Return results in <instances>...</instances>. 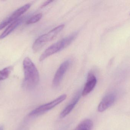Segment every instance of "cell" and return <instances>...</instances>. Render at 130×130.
<instances>
[{
	"label": "cell",
	"mask_w": 130,
	"mask_h": 130,
	"mask_svg": "<svg viewBox=\"0 0 130 130\" xmlns=\"http://www.w3.org/2000/svg\"><path fill=\"white\" fill-rule=\"evenodd\" d=\"M12 69V66H9L0 70V81L5 80L8 78Z\"/></svg>",
	"instance_id": "cell-12"
},
{
	"label": "cell",
	"mask_w": 130,
	"mask_h": 130,
	"mask_svg": "<svg viewBox=\"0 0 130 130\" xmlns=\"http://www.w3.org/2000/svg\"><path fill=\"white\" fill-rule=\"evenodd\" d=\"M80 97V94L79 93H78L75 96V97L73 99L70 103L62 111L60 114L61 118H63L65 117L72 111L76 104L78 103Z\"/></svg>",
	"instance_id": "cell-9"
},
{
	"label": "cell",
	"mask_w": 130,
	"mask_h": 130,
	"mask_svg": "<svg viewBox=\"0 0 130 130\" xmlns=\"http://www.w3.org/2000/svg\"><path fill=\"white\" fill-rule=\"evenodd\" d=\"M24 79L23 86L26 89L32 90L38 85L39 74L37 68L29 57H26L23 62Z\"/></svg>",
	"instance_id": "cell-1"
},
{
	"label": "cell",
	"mask_w": 130,
	"mask_h": 130,
	"mask_svg": "<svg viewBox=\"0 0 130 130\" xmlns=\"http://www.w3.org/2000/svg\"></svg>",
	"instance_id": "cell-16"
},
{
	"label": "cell",
	"mask_w": 130,
	"mask_h": 130,
	"mask_svg": "<svg viewBox=\"0 0 130 130\" xmlns=\"http://www.w3.org/2000/svg\"><path fill=\"white\" fill-rule=\"evenodd\" d=\"M66 95L64 94L59 96L54 100L47 103L45 104L41 105L36 109L32 111L29 114V116L30 117H37L43 114L44 113L54 108L56 106L63 102L66 98Z\"/></svg>",
	"instance_id": "cell-4"
},
{
	"label": "cell",
	"mask_w": 130,
	"mask_h": 130,
	"mask_svg": "<svg viewBox=\"0 0 130 130\" xmlns=\"http://www.w3.org/2000/svg\"><path fill=\"white\" fill-rule=\"evenodd\" d=\"M0 130H4V128L3 126L0 127Z\"/></svg>",
	"instance_id": "cell-15"
},
{
	"label": "cell",
	"mask_w": 130,
	"mask_h": 130,
	"mask_svg": "<svg viewBox=\"0 0 130 130\" xmlns=\"http://www.w3.org/2000/svg\"><path fill=\"white\" fill-rule=\"evenodd\" d=\"M64 24H61L53 29L48 33L41 35L35 40L32 46L34 52H38L48 42L54 39L64 27Z\"/></svg>",
	"instance_id": "cell-3"
},
{
	"label": "cell",
	"mask_w": 130,
	"mask_h": 130,
	"mask_svg": "<svg viewBox=\"0 0 130 130\" xmlns=\"http://www.w3.org/2000/svg\"><path fill=\"white\" fill-rule=\"evenodd\" d=\"M53 2V1H46L41 6V7L42 8L43 7H45L46 5L49 4H50L51 2Z\"/></svg>",
	"instance_id": "cell-14"
},
{
	"label": "cell",
	"mask_w": 130,
	"mask_h": 130,
	"mask_svg": "<svg viewBox=\"0 0 130 130\" xmlns=\"http://www.w3.org/2000/svg\"><path fill=\"white\" fill-rule=\"evenodd\" d=\"M70 64L69 60H66L60 66L56 73L53 81V87H57L61 83L65 73L66 72Z\"/></svg>",
	"instance_id": "cell-6"
},
{
	"label": "cell",
	"mask_w": 130,
	"mask_h": 130,
	"mask_svg": "<svg viewBox=\"0 0 130 130\" xmlns=\"http://www.w3.org/2000/svg\"><path fill=\"white\" fill-rule=\"evenodd\" d=\"M23 21L22 18H19L11 23L0 36V39H4L10 34L14 30L19 26Z\"/></svg>",
	"instance_id": "cell-10"
},
{
	"label": "cell",
	"mask_w": 130,
	"mask_h": 130,
	"mask_svg": "<svg viewBox=\"0 0 130 130\" xmlns=\"http://www.w3.org/2000/svg\"><path fill=\"white\" fill-rule=\"evenodd\" d=\"M30 4H27L17 9L10 16L5 18L0 23V30L4 28L9 24L13 22L24 13L31 7Z\"/></svg>",
	"instance_id": "cell-5"
},
{
	"label": "cell",
	"mask_w": 130,
	"mask_h": 130,
	"mask_svg": "<svg viewBox=\"0 0 130 130\" xmlns=\"http://www.w3.org/2000/svg\"><path fill=\"white\" fill-rule=\"evenodd\" d=\"M97 83V79L94 74L89 73L88 76L87 82L85 84L82 95L85 96L90 93L94 88Z\"/></svg>",
	"instance_id": "cell-7"
},
{
	"label": "cell",
	"mask_w": 130,
	"mask_h": 130,
	"mask_svg": "<svg viewBox=\"0 0 130 130\" xmlns=\"http://www.w3.org/2000/svg\"><path fill=\"white\" fill-rule=\"evenodd\" d=\"M115 100V96L113 94L106 95L99 105L98 111L99 112H102L106 110L113 104Z\"/></svg>",
	"instance_id": "cell-8"
},
{
	"label": "cell",
	"mask_w": 130,
	"mask_h": 130,
	"mask_svg": "<svg viewBox=\"0 0 130 130\" xmlns=\"http://www.w3.org/2000/svg\"><path fill=\"white\" fill-rule=\"evenodd\" d=\"M42 17V13H39L36 15L29 19L26 21V24H30L37 23L40 20Z\"/></svg>",
	"instance_id": "cell-13"
},
{
	"label": "cell",
	"mask_w": 130,
	"mask_h": 130,
	"mask_svg": "<svg viewBox=\"0 0 130 130\" xmlns=\"http://www.w3.org/2000/svg\"><path fill=\"white\" fill-rule=\"evenodd\" d=\"M93 122L90 119H86L82 121L74 130H92Z\"/></svg>",
	"instance_id": "cell-11"
},
{
	"label": "cell",
	"mask_w": 130,
	"mask_h": 130,
	"mask_svg": "<svg viewBox=\"0 0 130 130\" xmlns=\"http://www.w3.org/2000/svg\"><path fill=\"white\" fill-rule=\"evenodd\" d=\"M78 34V32H74L68 36L52 44L43 53L40 57V61H43L50 56L67 47L76 38Z\"/></svg>",
	"instance_id": "cell-2"
}]
</instances>
